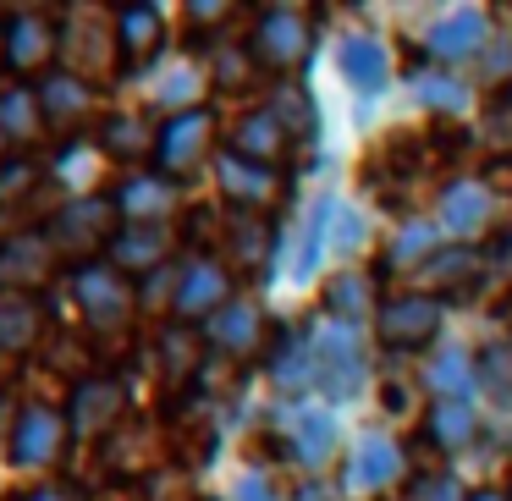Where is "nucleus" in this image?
Returning a JSON list of instances; mask_svg holds the SVG:
<instances>
[{"label": "nucleus", "instance_id": "obj_1", "mask_svg": "<svg viewBox=\"0 0 512 501\" xmlns=\"http://www.w3.org/2000/svg\"><path fill=\"white\" fill-rule=\"evenodd\" d=\"M314 342V397L325 408H347L369 391V336L364 325H342V320H320L309 325Z\"/></svg>", "mask_w": 512, "mask_h": 501}, {"label": "nucleus", "instance_id": "obj_2", "mask_svg": "<svg viewBox=\"0 0 512 501\" xmlns=\"http://www.w3.org/2000/svg\"><path fill=\"white\" fill-rule=\"evenodd\" d=\"M50 243H56L61 265L83 270L94 265V259H105V248H111V237L122 232V210H116L111 193H94V199H67L50 210L45 221Z\"/></svg>", "mask_w": 512, "mask_h": 501}, {"label": "nucleus", "instance_id": "obj_3", "mask_svg": "<svg viewBox=\"0 0 512 501\" xmlns=\"http://www.w3.org/2000/svg\"><path fill=\"white\" fill-rule=\"evenodd\" d=\"M490 45H496V17L485 6H441L419 28V50L430 67H479Z\"/></svg>", "mask_w": 512, "mask_h": 501}, {"label": "nucleus", "instance_id": "obj_4", "mask_svg": "<svg viewBox=\"0 0 512 501\" xmlns=\"http://www.w3.org/2000/svg\"><path fill=\"white\" fill-rule=\"evenodd\" d=\"M67 446H72V424L56 402H45V397L17 402L12 430H6V463L17 474H50L67 457Z\"/></svg>", "mask_w": 512, "mask_h": 501}, {"label": "nucleus", "instance_id": "obj_5", "mask_svg": "<svg viewBox=\"0 0 512 501\" xmlns=\"http://www.w3.org/2000/svg\"><path fill=\"white\" fill-rule=\"evenodd\" d=\"M67 287H72V303H78V320L89 325L94 336L116 342V336L133 325V314H138V287H133V281H127L116 265L94 259V265L72 270Z\"/></svg>", "mask_w": 512, "mask_h": 501}, {"label": "nucleus", "instance_id": "obj_6", "mask_svg": "<svg viewBox=\"0 0 512 501\" xmlns=\"http://www.w3.org/2000/svg\"><path fill=\"white\" fill-rule=\"evenodd\" d=\"M435 226H441L446 243L479 248L485 237H496L507 221H501V199H496V188H490V182L452 177L441 188V199H435Z\"/></svg>", "mask_w": 512, "mask_h": 501}, {"label": "nucleus", "instance_id": "obj_7", "mask_svg": "<svg viewBox=\"0 0 512 501\" xmlns=\"http://www.w3.org/2000/svg\"><path fill=\"white\" fill-rule=\"evenodd\" d=\"M232 298H237V276L221 254L177 259V292H171V320L177 325H210Z\"/></svg>", "mask_w": 512, "mask_h": 501}, {"label": "nucleus", "instance_id": "obj_8", "mask_svg": "<svg viewBox=\"0 0 512 501\" xmlns=\"http://www.w3.org/2000/svg\"><path fill=\"white\" fill-rule=\"evenodd\" d=\"M248 50H254L259 72L292 78V72L309 67V56H314V17L303 12V6H270V12L254 17Z\"/></svg>", "mask_w": 512, "mask_h": 501}, {"label": "nucleus", "instance_id": "obj_9", "mask_svg": "<svg viewBox=\"0 0 512 501\" xmlns=\"http://www.w3.org/2000/svg\"><path fill=\"white\" fill-rule=\"evenodd\" d=\"M408 485V446L386 430H364L353 446H347V463H342V490L358 501H375L386 490Z\"/></svg>", "mask_w": 512, "mask_h": 501}, {"label": "nucleus", "instance_id": "obj_10", "mask_svg": "<svg viewBox=\"0 0 512 501\" xmlns=\"http://www.w3.org/2000/svg\"><path fill=\"white\" fill-rule=\"evenodd\" d=\"M270 430H276V441H287V457L303 468H325L342 446V419L325 402H276Z\"/></svg>", "mask_w": 512, "mask_h": 501}, {"label": "nucleus", "instance_id": "obj_11", "mask_svg": "<svg viewBox=\"0 0 512 501\" xmlns=\"http://www.w3.org/2000/svg\"><path fill=\"white\" fill-rule=\"evenodd\" d=\"M215 138H221V122H215L210 105H204V111H188V116H171V122H160L155 171L188 188V182L199 177L204 166H215V160H221V155H215Z\"/></svg>", "mask_w": 512, "mask_h": 501}, {"label": "nucleus", "instance_id": "obj_12", "mask_svg": "<svg viewBox=\"0 0 512 501\" xmlns=\"http://www.w3.org/2000/svg\"><path fill=\"white\" fill-rule=\"evenodd\" d=\"M116 61H122V45H116V12L72 6V12L61 17V67L94 83V78H105Z\"/></svg>", "mask_w": 512, "mask_h": 501}, {"label": "nucleus", "instance_id": "obj_13", "mask_svg": "<svg viewBox=\"0 0 512 501\" xmlns=\"http://www.w3.org/2000/svg\"><path fill=\"white\" fill-rule=\"evenodd\" d=\"M446 331V303L430 298V292H402V298H386L375 314V336L391 353H424L430 342H441Z\"/></svg>", "mask_w": 512, "mask_h": 501}, {"label": "nucleus", "instance_id": "obj_14", "mask_svg": "<svg viewBox=\"0 0 512 501\" xmlns=\"http://www.w3.org/2000/svg\"><path fill=\"white\" fill-rule=\"evenodd\" d=\"M56 243H50L45 226H12L0 232V292H28L34 298L39 287L56 281Z\"/></svg>", "mask_w": 512, "mask_h": 501}, {"label": "nucleus", "instance_id": "obj_15", "mask_svg": "<svg viewBox=\"0 0 512 501\" xmlns=\"http://www.w3.org/2000/svg\"><path fill=\"white\" fill-rule=\"evenodd\" d=\"M72 424V441H100V435H116L127 413V386L116 375H78L67 386V402H61Z\"/></svg>", "mask_w": 512, "mask_h": 501}, {"label": "nucleus", "instance_id": "obj_16", "mask_svg": "<svg viewBox=\"0 0 512 501\" xmlns=\"http://www.w3.org/2000/svg\"><path fill=\"white\" fill-rule=\"evenodd\" d=\"M210 171H215V193L226 199L232 215H270L287 199V177H281L276 166H254V160L221 149V160H215Z\"/></svg>", "mask_w": 512, "mask_h": 501}, {"label": "nucleus", "instance_id": "obj_17", "mask_svg": "<svg viewBox=\"0 0 512 501\" xmlns=\"http://www.w3.org/2000/svg\"><path fill=\"white\" fill-rule=\"evenodd\" d=\"M336 78L358 94V100H380L397 78V56H391L386 34L375 28H358V34L336 39Z\"/></svg>", "mask_w": 512, "mask_h": 501}, {"label": "nucleus", "instance_id": "obj_18", "mask_svg": "<svg viewBox=\"0 0 512 501\" xmlns=\"http://www.w3.org/2000/svg\"><path fill=\"white\" fill-rule=\"evenodd\" d=\"M39 105H45V122L50 133H61V144L67 138H89L94 127H100V89H94L89 78H78V72H50L45 83H39Z\"/></svg>", "mask_w": 512, "mask_h": 501}, {"label": "nucleus", "instance_id": "obj_19", "mask_svg": "<svg viewBox=\"0 0 512 501\" xmlns=\"http://www.w3.org/2000/svg\"><path fill=\"white\" fill-rule=\"evenodd\" d=\"M0 39H6V72H12V78H34V72L50 78V61L61 56V23L56 17L12 12V17H0Z\"/></svg>", "mask_w": 512, "mask_h": 501}, {"label": "nucleus", "instance_id": "obj_20", "mask_svg": "<svg viewBox=\"0 0 512 501\" xmlns=\"http://www.w3.org/2000/svg\"><path fill=\"white\" fill-rule=\"evenodd\" d=\"M204 342H210L215 358L243 364V358H254V353H270V342H276V336H270L265 309H259L254 298H243V292H237V298L226 303L210 325H204Z\"/></svg>", "mask_w": 512, "mask_h": 501}, {"label": "nucleus", "instance_id": "obj_21", "mask_svg": "<svg viewBox=\"0 0 512 501\" xmlns=\"http://www.w3.org/2000/svg\"><path fill=\"white\" fill-rule=\"evenodd\" d=\"M221 259L232 265V276H265L281 254V226H270V215H232L221 221Z\"/></svg>", "mask_w": 512, "mask_h": 501}, {"label": "nucleus", "instance_id": "obj_22", "mask_svg": "<svg viewBox=\"0 0 512 501\" xmlns=\"http://www.w3.org/2000/svg\"><path fill=\"white\" fill-rule=\"evenodd\" d=\"M111 199H116V210H122L127 226H171V215L182 210L188 188L160 177V171H127L111 188Z\"/></svg>", "mask_w": 512, "mask_h": 501}, {"label": "nucleus", "instance_id": "obj_23", "mask_svg": "<svg viewBox=\"0 0 512 501\" xmlns=\"http://www.w3.org/2000/svg\"><path fill=\"white\" fill-rule=\"evenodd\" d=\"M105 265H116L127 281H144L155 276V270L177 265V226H127L111 237V248H105Z\"/></svg>", "mask_w": 512, "mask_h": 501}, {"label": "nucleus", "instance_id": "obj_24", "mask_svg": "<svg viewBox=\"0 0 512 501\" xmlns=\"http://www.w3.org/2000/svg\"><path fill=\"white\" fill-rule=\"evenodd\" d=\"M105 149L94 144V133L89 138H67V144L50 155V166H45V177H50V188L61 193V204L67 199H94V193H105Z\"/></svg>", "mask_w": 512, "mask_h": 501}, {"label": "nucleus", "instance_id": "obj_25", "mask_svg": "<svg viewBox=\"0 0 512 501\" xmlns=\"http://www.w3.org/2000/svg\"><path fill=\"white\" fill-rule=\"evenodd\" d=\"M265 375L276 402H314V342L309 331H281L265 353Z\"/></svg>", "mask_w": 512, "mask_h": 501}, {"label": "nucleus", "instance_id": "obj_26", "mask_svg": "<svg viewBox=\"0 0 512 501\" xmlns=\"http://www.w3.org/2000/svg\"><path fill=\"white\" fill-rule=\"evenodd\" d=\"M320 309L325 320H342V325H364L380 314V276L364 265H342L325 276V292H320Z\"/></svg>", "mask_w": 512, "mask_h": 501}, {"label": "nucleus", "instance_id": "obj_27", "mask_svg": "<svg viewBox=\"0 0 512 501\" xmlns=\"http://www.w3.org/2000/svg\"><path fill=\"white\" fill-rule=\"evenodd\" d=\"M309 210L320 215V226H325V254L331 259H358L375 243V221H369L364 204L342 199V193H320Z\"/></svg>", "mask_w": 512, "mask_h": 501}, {"label": "nucleus", "instance_id": "obj_28", "mask_svg": "<svg viewBox=\"0 0 512 501\" xmlns=\"http://www.w3.org/2000/svg\"><path fill=\"white\" fill-rule=\"evenodd\" d=\"M419 276H424V287H430V298H441V303H463V298H474V292L490 281V265H485V254H479V248H457V243H446L441 254H435L430 265L419 270Z\"/></svg>", "mask_w": 512, "mask_h": 501}, {"label": "nucleus", "instance_id": "obj_29", "mask_svg": "<svg viewBox=\"0 0 512 501\" xmlns=\"http://www.w3.org/2000/svg\"><path fill=\"white\" fill-rule=\"evenodd\" d=\"M94 144L116 166H138V160H149L160 149V127L149 111H105L100 127H94Z\"/></svg>", "mask_w": 512, "mask_h": 501}, {"label": "nucleus", "instance_id": "obj_30", "mask_svg": "<svg viewBox=\"0 0 512 501\" xmlns=\"http://www.w3.org/2000/svg\"><path fill=\"white\" fill-rule=\"evenodd\" d=\"M408 89H413V105L441 116V122H457V116L474 111V83L452 67H430V61H424V67H413Z\"/></svg>", "mask_w": 512, "mask_h": 501}, {"label": "nucleus", "instance_id": "obj_31", "mask_svg": "<svg viewBox=\"0 0 512 501\" xmlns=\"http://www.w3.org/2000/svg\"><path fill=\"white\" fill-rule=\"evenodd\" d=\"M226 155H243V160H254V166H281V160L292 155V138L265 105H254V111H243L232 122V133H226Z\"/></svg>", "mask_w": 512, "mask_h": 501}, {"label": "nucleus", "instance_id": "obj_32", "mask_svg": "<svg viewBox=\"0 0 512 501\" xmlns=\"http://www.w3.org/2000/svg\"><path fill=\"white\" fill-rule=\"evenodd\" d=\"M204 89H210V67H199V61H171V67L155 72V89L149 94V111H160L171 122V116H188V111H204Z\"/></svg>", "mask_w": 512, "mask_h": 501}, {"label": "nucleus", "instance_id": "obj_33", "mask_svg": "<svg viewBox=\"0 0 512 501\" xmlns=\"http://www.w3.org/2000/svg\"><path fill=\"white\" fill-rule=\"evenodd\" d=\"M424 386H430V402H474L479 397V353H468L463 342H446L441 353H430L424 364Z\"/></svg>", "mask_w": 512, "mask_h": 501}, {"label": "nucleus", "instance_id": "obj_34", "mask_svg": "<svg viewBox=\"0 0 512 501\" xmlns=\"http://www.w3.org/2000/svg\"><path fill=\"white\" fill-rule=\"evenodd\" d=\"M204 331L199 325H177V320H166L160 325V336H155V364H160V375H166V386H182V380H199V369L210 364V353H204Z\"/></svg>", "mask_w": 512, "mask_h": 501}, {"label": "nucleus", "instance_id": "obj_35", "mask_svg": "<svg viewBox=\"0 0 512 501\" xmlns=\"http://www.w3.org/2000/svg\"><path fill=\"white\" fill-rule=\"evenodd\" d=\"M39 336H45V303L28 298V292H0V358L34 353Z\"/></svg>", "mask_w": 512, "mask_h": 501}, {"label": "nucleus", "instance_id": "obj_36", "mask_svg": "<svg viewBox=\"0 0 512 501\" xmlns=\"http://www.w3.org/2000/svg\"><path fill=\"white\" fill-rule=\"evenodd\" d=\"M50 133L45 122V105H39V89H28V83H0V138L6 144H39V138Z\"/></svg>", "mask_w": 512, "mask_h": 501}, {"label": "nucleus", "instance_id": "obj_37", "mask_svg": "<svg viewBox=\"0 0 512 501\" xmlns=\"http://www.w3.org/2000/svg\"><path fill=\"white\" fill-rule=\"evenodd\" d=\"M424 441H430L435 452H446V457L468 452V446L479 441V413H474V402H446V397H435L430 413H424Z\"/></svg>", "mask_w": 512, "mask_h": 501}, {"label": "nucleus", "instance_id": "obj_38", "mask_svg": "<svg viewBox=\"0 0 512 501\" xmlns=\"http://www.w3.org/2000/svg\"><path fill=\"white\" fill-rule=\"evenodd\" d=\"M116 45H122V67H144L166 45V17L155 6H127L116 12Z\"/></svg>", "mask_w": 512, "mask_h": 501}, {"label": "nucleus", "instance_id": "obj_39", "mask_svg": "<svg viewBox=\"0 0 512 501\" xmlns=\"http://www.w3.org/2000/svg\"><path fill=\"white\" fill-rule=\"evenodd\" d=\"M45 188H50L45 166H39L34 155H12L0 166V221H17Z\"/></svg>", "mask_w": 512, "mask_h": 501}, {"label": "nucleus", "instance_id": "obj_40", "mask_svg": "<svg viewBox=\"0 0 512 501\" xmlns=\"http://www.w3.org/2000/svg\"><path fill=\"white\" fill-rule=\"evenodd\" d=\"M441 248H446V237L435 221H402V232L391 237V248H386V265L391 270H424Z\"/></svg>", "mask_w": 512, "mask_h": 501}, {"label": "nucleus", "instance_id": "obj_41", "mask_svg": "<svg viewBox=\"0 0 512 501\" xmlns=\"http://www.w3.org/2000/svg\"><path fill=\"white\" fill-rule=\"evenodd\" d=\"M265 111L276 116L281 127H287L292 149H298V144H309V138H314V122H320V111H314V100L298 89V83H276V89L265 94Z\"/></svg>", "mask_w": 512, "mask_h": 501}, {"label": "nucleus", "instance_id": "obj_42", "mask_svg": "<svg viewBox=\"0 0 512 501\" xmlns=\"http://www.w3.org/2000/svg\"><path fill=\"white\" fill-rule=\"evenodd\" d=\"M204 67H210V89H221V94H248L259 78V61L248 45H210Z\"/></svg>", "mask_w": 512, "mask_h": 501}, {"label": "nucleus", "instance_id": "obj_43", "mask_svg": "<svg viewBox=\"0 0 512 501\" xmlns=\"http://www.w3.org/2000/svg\"><path fill=\"white\" fill-rule=\"evenodd\" d=\"M479 397L496 413H512V342L479 347Z\"/></svg>", "mask_w": 512, "mask_h": 501}, {"label": "nucleus", "instance_id": "obj_44", "mask_svg": "<svg viewBox=\"0 0 512 501\" xmlns=\"http://www.w3.org/2000/svg\"><path fill=\"white\" fill-rule=\"evenodd\" d=\"M474 490L463 485L457 474H413L402 485V501H468Z\"/></svg>", "mask_w": 512, "mask_h": 501}, {"label": "nucleus", "instance_id": "obj_45", "mask_svg": "<svg viewBox=\"0 0 512 501\" xmlns=\"http://www.w3.org/2000/svg\"><path fill=\"white\" fill-rule=\"evenodd\" d=\"M226 501H281V485H276V474H270L265 463H248L243 474L232 479V496Z\"/></svg>", "mask_w": 512, "mask_h": 501}, {"label": "nucleus", "instance_id": "obj_46", "mask_svg": "<svg viewBox=\"0 0 512 501\" xmlns=\"http://www.w3.org/2000/svg\"><path fill=\"white\" fill-rule=\"evenodd\" d=\"M188 34H193V45H204V34H215V28H226L232 23V6H226V0H188Z\"/></svg>", "mask_w": 512, "mask_h": 501}, {"label": "nucleus", "instance_id": "obj_47", "mask_svg": "<svg viewBox=\"0 0 512 501\" xmlns=\"http://www.w3.org/2000/svg\"><path fill=\"white\" fill-rule=\"evenodd\" d=\"M479 78H485V83H501V89H512V34H496V45L479 56Z\"/></svg>", "mask_w": 512, "mask_h": 501}, {"label": "nucleus", "instance_id": "obj_48", "mask_svg": "<svg viewBox=\"0 0 512 501\" xmlns=\"http://www.w3.org/2000/svg\"><path fill=\"white\" fill-rule=\"evenodd\" d=\"M17 501H89V496H83V485H72V479H39V485H28Z\"/></svg>", "mask_w": 512, "mask_h": 501}, {"label": "nucleus", "instance_id": "obj_49", "mask_svg": "<svg viewBox=\"0 0 512 501\" xmlns=\"http://www.w3.org/2000/svg\"><path fill=\"white\" fill-rule=\"evenodd\" d=\"M485 265H490V281H512V221L501 226V237L490 243Z\"/></svg>", "mask_w": 512, "mask_h": 501}, {"label": "nucleus", "instance_id": "obj_50", "mask_svg": "<svg viewBox=\"0 0 512 501\" xmlns=\"http://www.w3.org/2000/svg\"><path fill=\"white\" fill-rule=\"evenodd\" d=\"M292 501H336V490L325 485V479H303L298 496H292Z\"/></svg>", "mask_w": 512, "mask_h": 501}, {"label": "nucleus", "instance_id": "obj_51", "mask_svg": "<svg viewBox=\"0 0 512 501\" xmlns=\"http://www.w3.org/2000/svg\"><path fill=\"white\" fill-rule=\"evenodd\" d=\"M468 501H512V490H474Z\"/></svg>", "mask_w": 512, "mask_h": 501}, {"label": "nucleus", "instance_id": "obj_52", "mask_svg": "<svg viewBox=\"0 0 512 501\" xmlns=\"http://www.w3.org/2000/svg\"><path fill=\"white\" fill-rule=\"evenodd\" d=\"M6 149H12V144H6V138H0V166H6V160H12V155H6Z\"/></svg>", "mask_w": 512, "mask_h": 501}, {"label": "nucleus", "instance_id": "obj_53", "mask_svg": "<svg viewBox=\"0 0 512 501\" xmlns=\"http://www.w3.org/2000/svg\"><path fill=\"white\" fill-rule=\"evenodd\" d=\"M0 67H6V39H0Z\"/></svg>", "mask_w": 512, "mask_h": 501}, {"label": "nucleus", "instance_id": "obj_54", "mask_svg": "<svg viewBox=\"0 0 512 501\" xmlns=\"http://www.w3.org/2000/svg\"><path fill=\"white\" fill-rule=\"evenodd\" d=\"M0 380H6V358H0Z\"/></svg>", "mask_w": 512, "mask_h": 501}, {"label": "nucleus", "instance_id": "obj_55", "mask_svg": "<svg viewBox=\"0 0 512 501\" xmlns=\"http://www.w3.org/2000/svg\"><path fill=\"white\" fill-rule=\"evenodd\" d=\"M507 105H512V89H507Z\"/></svg>", "mask_w": 512, "mask_h": 501}]
</instances>
